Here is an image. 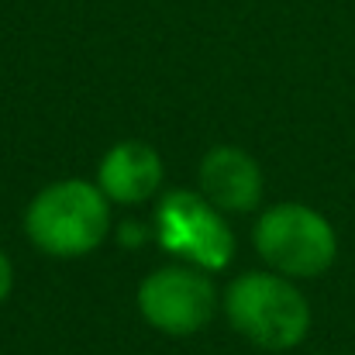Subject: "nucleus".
Here are the masks:
<instances>
[{
	"mask_svg": "<svg viewBox=\"0 0 355 355\" xmlns=\"http://www.w3.org/2000/svg\"><path fill=\"white\" fill-rule=\"evenodd\" d=\"M221 293L207 269L190 262H166L138 283V311L159 335L187 338L204 331L218 314Z\"/></svg>",
	"mask_w": 355,
	"mask_h": 355,
	"instance_id": "obj_4",
	"label": "nucleus"
},
{
	"mask_svg": "<svg viewBox=\"0 0 355 355\" xmlns=\"http://www.w3.org/2000/svg\"><path fill=\"white\" fill-rule=\"evenodd\" d=\"M111 207L114 204L104 197L97 180L90 183L66 176L31 197V204L24 207V235L52 259H80L107 241L114 228Z\"/></svg>",
	"mask_w": 355,
	"mask_h": 355,
	"instance_id": "obj_1",
	"label": "nucleus"
},
{
	"mask_svg": "<svg viewBox=\"0 0 355 355\" xmlns=\"http://www.w3.org/2000/svg\"><path fill=\"white\" fill-rule=\"evenodd\" d=\"M255 252L279 276L318 279L338 259V232L318 207L283 200L259 214Z\"/></svg>",
	"mask_w": 355,
	"mask_h": 355,
	"instance_id": "obj_3",
	"label": "nucleus"
},
{
	"mask_svg": "<svg viewBox=\"0 0 355 355\" xmlns=\"http://www.w3.org/2000/svg\"><path fill=\"white\" fill-rule=\"evenodd\" d=\"M10 290H14V262H10V255L0 248V304L10 297Z\"/></svg>",
	"mask_w": 355,
	"mask_h": 355,
	"instance_id": "obj_8",
	"label": "nucleus"
},
{
	"mask_svg": "<svg viewBox=\"0 0 355 355\" xmlns=\"http://www.w3.org/2000/svg\"><path fill=\"white\" fill-rule=\"evenodd\" d=\"M197 190L221 211V214H252L262 200V169L259 162L238 148L218 145L197 166Z\"/></svg>",
	"mask_w": 355,
	"mask_h": 355,
	"instance_id": "obj_6",
	"label": "nucleus"
},
{
	"mask_svg": "<svg viewBox=\"0 0 355 355\" xmlns=\"http://www.w3.org/2000/svg\"><path fill=\"white\" fill-rule=\"evenodd\" d=\"M155 241L176 255V262H190L207 272H218L235 259V235L225 214L200 190H169L159 200Z\"/></svg>",
	"mask_w": 355,
	"mask_h": 355,
	"instance_id": "obj_5",
	"label": "nucleus"
},
{
	"mask_svg": "<svg viewBox=\"0 0 355 355\" xmlns=\"http://www.w3.org/2000/svg\"><path fill=\"white\" fill-rule=\"evenodd\" d=\"M228 324L266 352H290L311 331V304L297 279L272 269L241 272L225 290Z\"/></svg>",
	"mask_w": 355,
	"mask_h": 355,
	"instance_id": "obj_2",
	"label": "nucleus"
},
{
	"mask_svg": "<svg viewBox=\"0 0 355 355\" xmlns=\"http://www.w3.org/2000/svg\"><path fill=\"white\" fill-rule=\"evenodd\" d=\"M166 166L148 141H118L97 166V187L118 207H138L162 190Z\"/></svg>",
	"mask_w": 355,
	"mask_h": 355,
	"instance_id": "obj_7",
	"label": "nucleus"
}]
</instances>
